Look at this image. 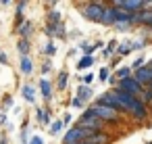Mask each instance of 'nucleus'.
I'll return each mask as SVG.
<instances>
[{
    "mask_svg": "<svg viewBox=\"0 0 152 144\" xmlns=\"http://www.w3.org/2000/svg\"><path fill=\"white\" fill-rule=\"evenodd\" d=\"M129 52H133V42H131V40L121 42L119 48H117V54H119V57H125V54H129Z\"/></svg>",
    "mask_w": 152,
    "mask_h": 144,
    "instance_id": "obj_19",
    "label": "nucleus"
},
{
    "mask_svg": "<svg viewBox=\"0 0 152 144\" xmlns=\"http://www.w3.org/2000/svg\"><path fill=\"white\" fill-rule=\"evenodd\" d=\"M40 94H42L44 100H50V98H52V86H50V82H48L46 77L40 79Z\"/></svg>",
    "mask_w": 152,
    "mask_h": 144,
    "instance_id": "obj_14",
    "label": "nucleus"
},
{
    "mask_svg": "<svg viewBox=\"0 0 152 144\" xmlns=\"http://www.w3.org/2000/svg\"><path fill=\"white\" fill-rule=\"evenodd\" d=\"M21 94H23V98L27 100V102H36V90H34V86L31 84H23L21 86Z\"/></svg>",
    "mask_w": 152,
    "mask_h": 144,
    "instance_id": "obj_17",
    "label": "nucleus"
},
{
    "mask_svg": "<svg viewBox=\"0 0 152 144\" xmlns=\"http://www.w3.org/2000/svg\"><path fill=\"white\" fill-rule=\"evenodd\" d=\"M148 144H152V142H148Z\"/></svg>",
    "mask_w": 152,
    "mask_h": 144,
    "instance_id": "obj_44",
    "label": "nucleus"
},
{
    "mask_svg": "<svg viewBox=\"0 0 152 144\" xmlns=\"http://www.w3.org/2000/svg\"><path fill=\"white\" fill-rule=\"evenodd\" d=\"M148 67H150V71H152V61H150V63H148Z\"/></svg>",
    "mask_w": 152,
    "mask_h": 144,
    "instance_id": "obj_41",
    "label": "nucleus"
},
{
    "mask_svg": "<svg viewBox=\"0 0 152 144\" xmlns=\"http://www.w3.org/2000/svg\"><path fill=\"white\" fill-rule=\"evenodd\" d=\"M17 50L21 52V57H29V50H31L29 40H19V42H17Z\"/></svg>",
    "mask_w": 152,
    "mask_h": 144,
    "instance_id": "obj_21",
    "label": "nucleus"
},
{
    "mask_svg": "<svg viewBox=\"0 0 152 144\" xmlns=\"http://www.w3.org/2000/svg\"><path fill=\"white\" fill-rule=\"evenodd\" d=\"M0 96H2V94H0Z\"/></svg>",
    "mask_w": 152,
    "mask_h": 144,
    "instance_id": "obj_45",
    "label": "nucleus"
},
{
    "mask_svg": "<svg viewBox=\"0 0 152 144\" xmlns=\"http://www.w3.org/2000/svg\"><path fill=\"white\" fill-rule=\"evenodd\" d=\"M137 25H144L146 29L152 32V2H148V7L137 13Z\"/></svg>",
    "mask_w": 152,
    "mask_h": 144,
    "instance_id": "obj_9",
    "label": "nucleus"
},
{
    "mask_svg": "<svg viewBox=\"0 0 152 144\" xmlns=\"http://www.w3.org/2000/svg\"><path fill=\"white\" fill-rule=\"evenodd\" d=\"M29 144H44V140H42V136H31Z\"/></svg>",
    "mask_w": 152,
    "mask_h": 144,
    "instance_id": "obj_34",
    "label": "nucleus"
},
{
    "mask_svg": "<svg viewBox=\"0 0 152 144\" xmlns=\"http://www.w3.org/2000/svg\"><path fill=\"white\" fill-rule=\"evenodd\" d=\"M96 77H98V75H94V73H90V71H88V73H83V75L79 77V84H83V86H90V84H92Z\"/></svg>",
    "mask_w": 152,
    "mask_h": 144,
    "instance_id": "obj_26",
    "label": "nucleus"
},
{
    "mask_svg": "<svg viewBox=\"0 0 152 144\" xmlns=\"http://www.w3.org/2000/svg\"><path fill=\"white\" fill-rule=\"evenodd\" d=\"M44 52H46L48 57H54V54H56V46H54V42H48V44L44 46Z\"/></svg>",
    "mask_w": 152,
    "mask_h": 144,
    "instance_id": "obj_29",
    "label": "nucleus"
},
{
    "mask_svg": "<svg viewBox=\"0 0 152 144\" xmlns=\"http://www.w3.org/2000/svg\"><path fill=\"white\" fill-rule=\"evenodd\" d=\"M110 79V67H102L98 71V82H108Z\"/></svg>",
    "mask_w": 152,
    "mask_h": 144,
    "instance_id": "obj_25",
    "label": "nucleus"
},
{
    "mask_svg": "<svg viewBox=\"0 0 152 144\" xmlns=\"http://www.w3.org/2000/svg\"><path fill=\"white\" fill-rule=\"evenodd\" d=\"M63 123H65V125H69V123H71V115H69V113H65V115H63Z\"/></svg>",
    "mask_w": 152,
    "mask_h": 144,
    "instance_id": "obj_38",
    "label": "nucleus"
},
{
    "mask_svg": "<svg viewBox=\"0 0 152 144\" xmlns=\"http://www.w3.org/2000/svg\"><path fill=\"white\" fill-rule=\"evenodd\" d=\"M137 98H140L146 107H148V104H152V90H150V88H144V92H142Z\"/></svg>",
    "mask_w": 152,
    "mask_h": 144,
    "instance_id": "obj_24",
    "label": "nucleus"
},
{
    "mask_svg": "<svg viewBox=\"0 0 152 144\" xmlns=\"http://www.w3.org/2000/svg\"><path fill=\"white\" fill-rule=\"evenodd\" d=\"M63 127H65V123H63V119H58V121H54V123L50 125V134H54V136H56V134H61V129H63Z\"/></svg>",
    "mask_w": 152,
    "mask_h": 144,
    "instance_id": "obj_28",
    "label": "nucleus"
},
{
    "mask_svg": "<svg viewBox=\"0 0 152 144\" xmlns=\"http://www.w3.org/2000/svg\"><path fill=\"white\" fill-rule=\"evenodd\" d=\"M75 96H77V98H81L83 102H88V100L94 96V92H92V88H90V86H83V84H79V86H77V92H75Z\"/></svg>",
    "mask_w": 152,
    "mask_h": 144,
    "instance_id": "obj_15",
    "label": "nucleus"
},
{
    "mask_svg": "<svg viewBox=\"0 0 152 144\" xmlns=\"http://www.w3.org/2000/svg\"><path fill=\"white\" fill-rule=\"evenodd\" d=\"M0 52H2V50H0Z\"/></svg>",
    "mask_w": 152,
    "mask_h": 144,
    "instance_id": "obj_46",
    "label": "nucleus"
},
{
    "mask_svg": "<svg viewBox=\"0 0 152 144\" xmlns=\"http://www.w3.org/2000/svg\"><path fill=\"white\" fill-rule=\"evenodd\" d=\"M86 111H88L90 115L98 117V119L104 121V123H119V121H121V111H117V109H113V107H106V104L94 102V104L88 107Z\"/></svg>",
    "mask_w": 152,
    "mask_h": 144,
    "instance_id": "obj_1",
    "label": "nucleus"
},
{
    "mask_svg": "<svg viewBox=\"0 0 152 144\" xmlns=\"http://www.w3.org/2000/svg\"><path fill=\"white\" fill-rule=\"evenodd\" d=\"M127 117H131L133 121H140V123H142V121L148 119V107L135 96V98L131 100V104H129V115H127Z\"/></svg>",
    "mask_w": 152,
    "mask_h": 144,
    "instance_id": "obj_5",
    "label": "nucleus"
},
{
    "mask_svg": "<svg viewBox=\"0 0 152 144\" xmlns=\"http://www.w3.org/2000/svg\"><path fill=\"white\" fill-rule=\"evenodd\" d=\"M144 46H146V40H144V38H142V40H135V42H133V50H142Z\"/></svg>",
    "mask_w": 152,
    "mask_h": 144,
    "instance_id": "obj_32",
    "label": "nucleus"
},
{
    "mask_svg": "<svg viewBox=\"0 0 152 144\" xmlns=\"http://www.w3.org/2000/svg\"><path fill=\"white\" fill-rule=\"evenodd\" d=\"M115 90H123V92H127V94H131V96H140V94L144 92V86L131 75V77H127V79H121Z\"/></svg>",
    "mask_w": 152,
    "mask_h": 144,
    "instance_id": "obj_6",
    "label": "nucleus"
},
{
    "mask_svg": "<svg viewBox=\"0 0 152 144\" xmlns=\"http://www.w3.org/2000/svg\"><path fill=\"white\" fill-rule=\"evenodd\" d=\"M88 142H90V144H108V142H110V134H108V132L92 134V138H90Z\"/></svg>",
    "mask_w": 152,
    "mask_h": 144,
    "instance_id": "obj_16",
    "label": "nucleus"
},
{
    "mask_svg": "<svg viewBox=\"0 0 152 144\" xmlns=\"http://www.w3.org/2000/svg\"><path fill=\"white\" fill-rule=\"evenodd\" d=\"M17 34H19L21 40H29L31 34H34V21L31 19H25L21 25H17Z\"/></svg>",
    "mask_w": 152,
    "mask_h": 144,
    "instance_id": "obj_11",
    "label": "nucleus"
},
{
    "mask_svg": "<svg viewBox=\"0 0 152 144\" xmlns=\"http://www.w3.org/2000/svg\"><path fill=\"white\" fill-rule=\"evenodd\" d=\"M71 104H73V107H75V109H83V107H86V102H83V100H81V98H77V96H75V98H73V100H71Z\"/></svg>",
    "mask_w": 152,
    "mask_h": 144,
    "instance_id": "obj_31",
    "label": "nucleus"
},
{
    "mask_svg": "<svg viewBox=\"0 0 152 144\" xmlns=\"http://www.w3.org/2000/svg\"><path fill=\"white\" fill-rule=\"evenodd\" d=\"M94 65V57H86V54H81V59L77 61V71H86V69H90Z\"/></svg>",
    "mask_w": 152,
    "mask_h": 144,
    "instance_id": "obj_18",
    "label": "nucleus"
},
{
    "mask_svg": "<svg viewBox=\"0 0 152 144\" xmlns=\"http://www.w3.org/2000/svg\"><path fill=\"white\" fill-rule=\"evenodd\" d=\"M50 67H52V65H50V61H46V63L42 65V75H46V73H50Z\"/></svg>",
    "mask_w": 152,
    "mask_h": 144,
    "instance_id": "obj_33",
    "label": "nucleus"
},
{
    "mask_svg": "<svg viewBox=\"0 0 152 144\" xmlns=\"http://www.w3.org/2000/svg\"><path fill=\"white\" fill-rule=\"evenodd\" d=\"M0 144H7V140H4V138H2V140H0Z\"/></svg>",
    "mask_w": 152,
    "mask_h": 144,
    "instance_id": "obj_40",
    "label": "nucleus"
},
{
    "mask_svg": "<svg viewBox=\"0 0 152 144\" xmlns=\"http://www.w3.org/2000/svg\"><path fill=\"white\" fill-rule=\"evenodd\" d=\"M77 125H79V127H86V129H90V132H94V134H98V132H106V123L100 121L98 117L90 115L88 111L81 113V117L77 119Z\"/></svg>",
    "mask_w": 152,
    "mask_h": 144,
    "instance_id": "obj_4",
    "label": "nucleus"
},
{
    "mask_svg": "<svg viewBox=\"0 0 152 144\" xmlns=\"http://www.w3.org/2000/svg\"><path fill=\"white\" fill-rule=\"evenodd\" d=\"M81 144H90V142H81Z\"/></svg>",
    "mask_w": 152,
    "mask_h": 144,
    "instance_id": "obj_43",
    "label": "nucleus"
},
{
    "mask_svg": "<svg viewBox=\"0 0 152 144\" xmlns=\"http://www.w3.org/2000/svg\"><path fill=\"white\" fill-rule=\"evenodd\" d=\"M119 63H121V57H119V54H115V57H113V61H110V65H108V67H117V65H119Z\"/></svg>",
    "mask_w": 152,
    "mask_h": 144,
    "instance_id": "obj_35",
    "label": "nucleus"
},
{
    "mask_svg": "<svg viewBox=\"0 0 152 144\" xmlns=\"http://www.w3.org/2000/svg\"><path fill=\"white\" fill-rule=\"evenodd\" d=\"M94 48L98 50V48H106V46H104V42H102V40H98V42H94Z\"/></svg>",
    "mask_w": 152,
    "mask_h": 144,
    "instance_id": "obj_39",
    "label": "nucleus"
},
{
    "mask_svg": "<svg viewBox=\"0 0 152 144\" xmlns=\"http://www.w3.org/2000/svg\"><path fill=\"white\" fill-rule=\"evenodd\" d=\"M21 71H23V75H31L34 73V63H31V59L29 57H21Z\"/></svg>",
    "mask_w": 152,
    "mask_h": 144,
    "instance_id": "obj_20",
    "label": "nucleus"
},
{
    "mask_svg": "<svg viewBox=\"0 0 152 144\" xmlns=\"http://www.w3.org/2000/svg\"><path fill=\"white\" fill-rule=\"evenodd\" d=\"M92 134H94V132H90V129H86V127H79V125L69 127V129L65 132L63 144H81V142H88V140L92 138Z\"/></svg>",
    "mask_w": 152,
    "mask_h": 144,
    "instance_id": "obj_3",
    "label": "nucleus"
},
{
    "mask_svg": "<svg viewBox=\"0 0 152 144\" xmlns=\"http://www.w3.org/2000/svg\"><path fill=\"white\" fill-rule=\"evenodd\" d=\"M148 63H146V59L144 57H137L133 63H131V71H137V69H142V67H146Z\"/></svg>",
    "mask_w": 152,
    "mask_h": 144,
    "instance_id": "obj_27",
    "label": "nucleus"
},
{
    "mask_svg": "<svg viewBox=\"0 0 152 144\" xmlns=\"http://www.w3.org/2000/svg\"><path fill=\"white\" fill-rule=\"evenodd\" d=\"M44 34H46L48 38H65V36H67L65 21H61V23H46Z\"/></svg>",
    "mask_w": 152,
    "mask_h": 144,
    "instance_id": "obj_8",
    "label": "nucleus"
},
{
    "mask_svg": "<svg viewBox=\"0 0 152 144\" xmlns=\"http://www.w3.org/2000/svg\"><path fill=\"white\" fill-rule=\"evenodd\" d=\"M63 21V17H61V11H56V9H52V11H48V17H46V23H61Z\"/></svg>",
    "mask_w": 152,
    "mask_h": 144,
    "instance_id": "obj_23",
    "label": "nucleus"
},
{
    "mask_svg": "<svg viewBox=\"0 0 152 144\" xmlns=\"http://www.w3.org/2000/svg\"><path fill=\"white\" fill-rule=\"evenodd\" d=\"M148 88H150V90H152V82H150V86H148Z\"/></svg>",
    "mask_w": 152,
    "mask_h": 144,
    "instance_id": "obj_42",
    "label": "nucleus"
},
{
    "mask_svg": "<svg viewBox=\"0 0 152 144\" xmlns=\"http://www.w3.org/2000/svg\"><path fill=\"white\" fill-rule=\"evenodd\" d=\"M0 65H9V57L4 52H0Z\"/></svg>",
    "mask_w": 152,
    "mask_h": 144,
    "instance_id": "obj_36",
    "label": "nucleus"
},
{
    "mask_svg": "<svg viewBox=\"0 0 152 144\" xmlns=\"http://www.w3.org/2000/svg\"><path fill=\"white\" fill-rule=\"evenodd\" d=\"M133 77H135L144 88H148V86H150V82H152V71H150V67L146 65V67H142V69L133 71Z\"/></svg>",
    "mask_w": 152,
    "mask_h": 144,
    "instance_id": "obj_10",
    "label": "nucleus"
},
{
    "mask_svg": "<svg viewBox=\"0 0 152 144\" xmlns=\"http://www.w3.org/2000/svg\"><path fill=\"white\" fill-rule=\"evenodd\" d=\"M110 4H115V7H119V9H125V11H129V13H140L142 9L148 7L146 0H115V2H110Z\"/></svg>",
    "mask_w": 152,
    "mask_h": 144,
    "instance_id": "obj_7",
    "label": "nucleus"
},
{
    "mask_svg": "<svg viewBox=\"0 0 152 144\" xmlns=\"http://www.w3.org/2000/svg\"><path fill=\"white\" fill-rule=\"evenodd\" d=\"M106 7H108L106 2H83V4H79V13L92 23H102Z\"/></svg>",
    "mask_w": 152,
    "mask_h": 144,
    "instance_id": "obj_2",
    "label": "nucleus"
},
{
    "mask_svg": "<svg viewBox=\"0 0 152 144\" xmlns=\"http://www.w3.org/2000/svg\"><path fill=\"white\" fill-rule=\"evenodd\" d=\"M115 27H117L119 32H127V29L131 27V23H127V21H117V23H115Z\"/></svg>",
    "mask_w": 152,
    "mask_h": 144,
    "instance_id": "obj_30",
    "label": "nucleus"
},
{
    "mask_svg": "<svg viewBox=\"0 0 152 144\" xmlns=\"http://www.w3.org/2000/svg\"><path fill=\"white\" fill-rule=\"evenodd\" d=\"M67 84H69V71H65V69H63V71L58 73V79H56V86H58V90L63 92V90L67 88Z\"/></svg>",
    "mask_w": 152,
    "mask_h": 144,
    "instance_id": "obj_22",
    "label": "nucleus"
},
{
    "mask_svg": "<svg viewBox=\"0 0 152 144\" xmlns=\"http://www.w3.org/2000/svg\"><path fill=\"white\" fill-rule=\"evenodd\" d=\"M36 113H38V119H40V123H42V125H46V127H50V125L54 123V121H52V115H50V111H48V109H44V107H40V109H38Z\"/></svg>",
    "mask_w": 152,
    "mask_h": 144,
    "instance_id": "obj_13",
    "label": "nucleus"
},
{
    "mask_svg": "<svg viewBox=\"0 0 152 144\" xmlns=\"http://www.w3.org/2000/svg\"><path fill=\"white\" fill-rule=\"evenodd\" d=\"M11 107H13V98L7 96V98H4V109H11Z\"/></svg>",
    "mask_w": 152,
    "mask_h": 144,
    "instance_id": "obj_37",
    "label": "nucleus"
},
{
    "mask_svg": "<svg viewBox=\"0 0 152 144\" xmlns=\"http://www.w3.org/2000/svg\"><path fill=\"white\" fill-rule=\"evenodd\" d=\"M115 23H117V7L115 4H108L106 7V13H104V19H102V25L115 27Z\"/></svg>",
    "mask_w": 152,
    "mask_h": 144,
    "instance_id": "obj_12",
    "label": "nucleus"
}]
</instances>
